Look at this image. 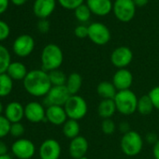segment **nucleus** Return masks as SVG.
<instances>
[{
    "instance_id": "6",
    "label": "nucleus",
    "mask_w": 159,
    "mask_h": 159,
    "mask_svg": "<svg viewBox=\"0 0 159 159\" xmlns=\"http://www.w3.org/2000/svg\"><path fill=\"white\" fill-rule=\"evenodd\" d=\"M136 6L133 0H115L113 3V13L122 23L130 22L136 14Z\"/></svg>"
},
{
    "instance_id": "13",
    "label": "nucleus",
    "mask_w": 159,
    "mask_h": 159,
    "mask_svg": "<svg viewBox=\"0 0 159 159\" xmlns=\"http://www.w3.org/2000/svg\"><path fill=\"white\" fill-rule=\"evenodd\" d=\"M39 154L40 159H59L61 145L54 139H47L40 144Z\"/></svg>"
},
{
    "instance_id": "3",
    "label": "nucleus",
    "mask_w": 159,
    "mask_h": 159,
    "mask_svg": "<svg viewBox=\"0 0 159 159\" xmlns=\"http://www.w3.org/2000/svg\"><path fill=\"white\" fill-rule=\"evenodd\" d=\"M138 99L136 94L129 89L118 91L113 100L118 112L123 115H131L137 111Z\"/></svg>"
},
{
    "instance_id": "44",
    "label": "nucleus",
    "mask_w": 159,
    "mask_h": 159,
    "mask_svg": "<svg viewBox=\"0 0 159 159\" xmlns=\"http://www.w3.org/2000/svg\"><path fill=\"white\" fill-rule=\"evenodd\" d=\"M11 1L15 5V6H23L27 0H11Z\"/></svg>"
},
{
    "instance_id": "17",
    "label": "nucleus",
    "mask_w": 159,
    "mask_h": 159,
    "mask_svg": "<svg viewBox=\"0 0 159 159\" xmlns=\"http://www.w3.org/2000/svg\"><path fill=\"white\" fill-rule=\"evenodd\" d=\"M67 115L64 107L49 106L46 109V121L53 125H63L66 120Z\"/></svg>"
},
{
    "instance_id": "28",
    "label": "nucleus",
    "mask_w": 159,
    "mask_h": 159,
    "mask_svg": "<svg viewBox=\"0 0 159 159\" xmlns=\"http://www.w3.org/2000/svg\"><path fill=\"white\" fill-rule=\"evenodd\" d=\"M11 63V57L9 50L0 44V74L7 73V70Z\"/></svg>"
},
{
    "instance_id": "43",
    "label": "nucleus",
    "mask_w": 159,
    "mask_h": 159,
    "mask_svg": "<svg viewBox=\"0 0 159 159\" xmlns=\"http://www.w3.org/2000/svg\"><path fill=\"white\" fill-rule=\"evenodd\" d=\"M133 2L136 7L141 8V7L146 6L149 3V0H133Z\"/></svg>"
},
{
    "instance_id": "11",
    "label": "nucleus",
    "mask_w": 159,
    "mask_h": 159,
    "mask_svg": "<svg viewBox=\"0 0 159 159\" xmlns=\"http://www.w3.org/2000/svg\"><path fill=\"white\" fill-rule=\"evenodd\" d=\"M133 60V52L126 46H120L113 50L111 54V64L118 69L125 68Z\"/></svg>"
},
{
    "instance_id": "38",
    "label": "nucleus",
    "mask_w": 159,
    "mask_h": 159,
    "mask_svg": "<svg viewBox=\"0 0 159 159\" xmlns=\"http://www.w3.org/2000/svg\"><path fill=\"white\" fill-rule=\"evenodd\" d=\"M145 140H146L147 143L154 145L159 140V139H158V136H157L156 133H154V132H149V133L146 134Z\"/></svg>"
},
{
    "instance_id": "24",
    "label": "nucleus",
    "mask_w": 159,
    "mask_h": 159,
    "mask_svg": "<svg viewBox=\"0 0 159 159\" xmlns=\"http://www.w3.org/2000/svg\"><path fill=\"white\" fill-rule=\"evenodd\" d=\"M63 134L66 138L69 139H73L76 137L80 136V131H81V126L78 121L67 119L66 122L63 125Z\"/></svg>"
},
{
    "instance_id": "8",
    "label": "nucleus",
    "mask_w": 159,
    "mask_h": 159,
    "mask_svg": "<svg viewBox=\"0 0 159 159\" xmlns=\"http://www.w3.org/2000/svg\"><path fill=\"white\" fill-rule=\"evenodd\" d=\"M11 152L18 159H31L36 152V146L30 139L20 138L12 143Z\"/></svg>"
},
{
    "instance_id": "16",
    "label": "nucleus",
    "mask_w": 159,
    "mask_h": 159,
    "mask_svg": "<svg viewBox=\"0 0 159 159\" xmlns=\"http://www.w3.org/2000/svg\"><path fill=\"white\" fill-rule=\"evenodd\" d=\"M56 7V0H35L33 5L34 14L41 19H47L52 14Z\"/></svg>"
},
{
    "instance_id": "1",
    "label": "nucleus",
    "mask_w": 159,
    "mask_h": 159,
    "mask_svg": "<svg viewBox=\"0 0 159 159\" xmlns=\"http://www.w3.org/2000/svg\"><path fill=\"white\" fill-rule=\"evenodd\" d=\"M23 85L29 95L36 98L46 97L52 87L48 72L43 69H33L28 71L23 81Z\"/></svg>"
},
{
    "instance_id": "36",
    "label": "nucleus",
    "mask_w": 159,
    "mask_h": 159,
    "mask_svg": "<svg viewBox=\"0 0 159 159\" xmlns=\"http://www.w3.org/2000/svg\"><path fill=\"white\" fill-rule=\"evenodd\" d=\"M74 34L79 39L88 38V26H86L84 25H78L75 28V30H74Z\"/></svg>"
},
{
    "instance_id": "23",
    "label": "nucleus",
    "mask_w": 159,
    "mask_h": 159,
    "mask_svg": "<svg viewBox=\"0 0 159 159\" xmlns=\"http://www.w3.org/2000/svg\"><path fill=\"white\" fill-rule=\"evenodd\" d=\"M97 92L102 99H114L118 91L111 82L104 81L98 84Z\"/></svg>"
},
{
    "instance_id": "39",
    "label": "nucleus",
    "mask_w": 159,
    "mask_h": 159,
    "mask_svg": "<svg viewBox=\"0 0 159 159\" xmlns=\"http://www.w3.org/2000/svg\"><path fill=\"white\" fill-rule=\"evenodd\" d=\"M118 128H119L120 132H122L123 134H125V133L130 131V125L127 122H122L119 124Z\"/></svg>"
},
{
    "instance_id": "47",
    "label": "nucleus",
    "mask_w": 159,
    "mask_h": 159,
    "mask_svg": "<svg viewBox=\"0 0 159 159\" xmlns=\"http://www.w3.org/2000/svg\"><path fill=\"white\" fill-rule=\"evenodd\" d=\"M79 159H89V158H87L86 156H84V157H81V158H79Z\"/></svg>"
},
{
    "instance_id": "37",
    "label": "nucleus",
    "mask_w": 159,
    "mask_h": 159,
    "mask_svg": "<svg viewBox=\"0 0 159 159\" xmlns=\"http://www.w3.org/2000/svg\"><path fill=\"white\" fill-rule=\"evenodd\" d=\"M50 27H51V25L47 19H41L38 23V30L42 34L48 33L50 30Z\"/></svg>"
},
{
    "instance_id": "30",
    "label": "nucleus",
    "mask_w": 159,
    "mask_h": 159,
    "mask_svg": "<svg viewBox=\"0 0 159 159\" xmlns=\"http://www.w3.org/2000/svg\"><path fill=\"white\" fill-rule=\"evenodd\" d=\"M11 125V122L4 115H0V139L10 134Z\"/></svg>"
},
{
    "instance_id": "22",
    "label": "nucleus",
    "mask_w": 159,
    "mask_h": 159,
    "mask_svg": "<svg viewBox=\"0 0 159 159\" xmlns=\"http://www.w3.org/2000/svg\"><path fill=\"white\" fill-rule=\"evenodd\" d=\"M82 85H83V77L81 76V74H79L77 72H72L71 74L68 75L66 87L71 96L78 95L79 91L82 88Z\"/></svg>"
},
{
    "instance_id": "40",
    "label": "nucleus",
    "mask_w": 159,
    "mask_h": 159,
    "mask_svg": "<svg viewBox=\"0 0 159 159\" xmlns=\"http://www.w3.org/2000/svg\"><path fill=\"white\" fill-rule=\"evenodd\" d=\"M10 0H0V14H3L9 8Z\"/></svg>"
},
{
    "instance_id": "4",
    "label": "nucleus",
    "mask_w": 159,
    "mask_h": 159,
    "mask_svg": "<svg viewBox=\"0 0 159 159\" xmlns=\"http://www.w3.org/2000/svg\"><path fill=\"white\" fill-rule=\"evenodd\" d=\"M121 150L127 156L138 155L143 148V139L137 131L130 130L123 135L120 142Z\"/></svg>"
},
{
    "instance_id": "19",
    "label": "nucleus",
    "mask_w": 159,
    "mask_h": 159,
    "mask_svg": "<svg viewBox=\"0 0 159 159\" xmlns=\"http://www.w3.org/2000/svg\"><path fill=\"white\" fill-rule=\"evenodd\" d=\"M4 116L11 122V124L20 123L25 117V107L18 101L10 102L5 108Z\"/></svg>"
},
{
    "instance_id": "31",
    "label": "nucleus",
    "mask_w": 159,
    "mask_h": 159,
    "mask_svg": "<svg viewBox=\"0 0 159 159\" xmlns=\"http://www.w3.org/2000/svg\"><path fill=\"white\" fill-rule=\"evenodd\" d=\"M57 1L64 9L75 11L78 7L84 4V0H57Z\"/></svg>"
},
{
    "instance_id": "35",
    "label": "nucleus",
    "mask_w": 159,
    "mask_h": 159,
    "mask_svg": "<svg viewBox=\"0 0 159 159\" xmlns=\"http://www.w3.org/2000/svg\"><path fill=\"white\" fill-rule=\"evenodd\" d=\"M10 34H11V28L9 25L6 22L0 20V41L7 39Z\"/></svg>"
},
{
    "instance_id": "41",
    "label": "nucleus",
    "mask_w": 159,
    "mask_h": 159,
    "mask_svg": "<svg viewBox=\"0 0 159 159\" xmlns=\"http://www.w3.org/2000/svg\"><path fill=\"white\" fill-rule=\"evenodd\" d=\"M5 154H8V146L3 140L0 139V156Z\"/></svg>"
},
{
    "instance_id": "33",
    "label": "nucleus",
    "mask_w": 159,
    "mask_h": 159,
    "mask_svg": "<svg viewBox=\"0 0 159 159\" xmlns=\"http://www.w3.org/2000/svg\"><path fill=\"white\" fill-rule=\"evenodd\" d=\"M25 133V126L23 125V124L20 123H14L11 124V131L10 134L14 137V138H20L21 136H23Z\"/></svg>"
},
{
    "instance_id": "14",
    "label": "nucleus",
    "mask_w": 159,
    "mask_h": 159,
    "mask_svg": "<svg viewBox=\"0 0 159 159\" xmlns=\"http://www.w3.org/2000/svg\"><path fill=\"white\" fill-rule=\"evenodd\" d=\"M111 83L113 84L117 91L129 90L133 84V75L126 68L118 69L112 77Z\"/></svg>"
},
{
    "instance_id": "32",
    "label": "nucleus",
    "mask_w": 159,
    "mask_h": 159,
    "mask_svg": "<svg viewBox=\"0 0 159 159\" xmlns=\"http://www.w3.org/2000/svg\"><path fill=\"white\" fill-rule=\"evenodd\" d=\"M101 130L106 135H111L116 130V125L111 119H103L101 124Z\"/></svg>"
},
{
    "instance_id": "21",
    "label": "nucleus",
    "mask_w": 159,
    "mask_h": 159,
    "mask_svg": "<svg viewBox=\"0 0 159 159\" xmlns=\"http://www.w3.org/2000/svg\"><path fill=\"white\" fill-rule=\"evenodd\" d=\"M117 111L113 99H102L98 107V112L103 119H111Z\"/></svg>"
},
{
    "instance_id": "10",
    "label": "nucleus",
    "mask_w": 159,
    "mask_h": 159,
    "mask_svg": "<svg viewBox=\"0 0 159 159\" xmlns=\"http://www.w3.org/2000/svg\"><path fill=\"white\" fill-rule=\"evenodd\" d=\"M13 52L19 57L29 56L35 49V40L30 35H21L17 37L12 45Z\"/></svg>"
},
{
    "instance_id": "20",
    "label": "nucleus",
    "mask_w": 159,
    "mask_h": 159,
    "mask_svg": "<svg viewBox=\"0 0 159 159\" xmlns=\"http://www.w3.org/2000/svg\"><path fill=\"white\" fill-rule=\"evenodd\" d=\"M27 73V68L22 62H11L7 70V74L13 81H24Z\"/></svg>"
},
{
    "instance_id": "26",
    "label": "nucleus",
    "mask_w": 159,
    "mask_h": 159,
    "mask_svg": "<svg viewBox=\"0 0 159 159\" xmlns=\"http://www.w3.org/2000/svg\"><path fill=\"white\" fill-rule=\"evenodd\" d=\"M153 104L148 95L142 96L138 99V107L137 111L141 115H149L153 111Z\"/></svg>"
},
{
    "instance_id": "34",
    "label": "nucleus",
    "mask_w": 159,
    "mask_h": 159,
    "mask_svg": "<svg viewBox=\"0 0 159 159\" xmlns=\"http://www.w3.org/2000/svg\"><path fill=\"white\" fill-rule=\"evenodd\" d=\"M148 96L150 97L154 109L159 110V86H155L149 92Z\"/></svg>"
},
{
    "instance_id": "15",
    "label": "nucleus",
    "mask_w": 159,
    "mask_h": 159,
    "mask_svg": "<svg viewBox=\"0 0 159 159\" xmlns=\"http://www.w3.org/2000/svg\"><path fill=\"white\" fill-rule=\"evenodd\" d=\"M88 148L89 144L87 139L83 136H78L75 139H71L68 146V152L73 159H79L85 156Z\"/></svg>"
},
{
    "instance_id": "46",
    "label": "nucleus",
    "mask_w": 159,
    "mask_h": 159,
    "mask_svg": "<svg viewBox=\"0 0 159 159\" xmlns=\"http://www.w3.org/2000/svg\"><path fill=\"white\" fill-rule=\"evenodd\" d=\"M4 111V107H3V104L0 101V115H2V112Z\"/></svg>"
},
{
    "instance_id": "9",
    "label": "nucleus",
    "mask_w": 159,
    "mask_h": 159,
    "mask_svg": "<svg viewBox=\"0 0 159 159\" xmlns=\"http://www.w3.org/2000/svg\"><path fill=\"white\" fill-rule=\"evenodd\" d=\"M70 94L66 89V85L63 86H52L47 96L45 97L44 103L47 107L49 106H61L64 107L68 98H70Z\"/></svg>"
},
{
    "instance_id": "45",
    "label": "nucleus",
    "mask_w": 159,
    "mask_h": 159,
    "mask_svg": "<svg viewBox=\"0 0 159 159\" xmlns=\"http://www.w3.org/2000/svg\"><path fill=\"white\" fill-rule=\"evenodd\" d=\"M0 159H12V158L10 154H5V155L0 156Z\"/></svg>"
},
{
    "instance_id": "5",
    "label": "nucleus",
    "mask_w": 159,
    "mask_h": 159,
    "mask_svg": "<svg viewBox=\"0 0 159 159\" xmlns=\"http://www.w3.org/2000/svg\"><path fill=\"white\" fill-rule=\"evenodd\" d=\"M64 109L66 111L67 118L76 121L85 117L88 111V106L85 99L79 95L70 96V98L65 104Z\"/></svg>"
},
{
    "instance_id": "25",
    "label": "nucleus",
    "mask_w": 159,
    "mask_h": 159,
    "mask_svg": "<svg viewBox=\"0 0 159 159\" xmlns=\"http://www.w3.org/2000/svg\"><path fill=\"white\" fill-rule=\"evenodd\" d=\"M13 89V80L7 74H0V98L8 97Z\"/></svg>"
},
{
    "instance_id": "18",
    "label": "nucleus",
    "mask_w": 159,
    "mask_h": 159,
    "mask_svg": "<svg viewBox=\"0 0 159 159\" xmlns=\"http://www.w3.org/2000/svg\"><path fill=\"white\" fill-rule=\"evenodd\" d=\"M86 5L91 12L97 16H106L113 9L111 0H86Z\"/></svg>"
},
{
    "instance_id": "2",
    "label": "nucleus",
    "mask_w": 159,
    "mask_h": 159,
    "mask_svg": "<svg viewBox=\"0 0 159 159\" xmlns=\"http://www.w3.org/2000/svg\"><path fill=\"white\" fill-rule=\"evenodd\" d=\"M41 69L46 72H51L59 69L63 64L64 54L61 48L53 43L46 45L41 52Z\"/></svg>"
},
{
    "instance_id": "12",
    "label": "nucleus",
    "mask_w": 159,
    "mask_h": 159,
    "mask_svg": "<svg viewBox=\"0 0 159 159\" xmlns=\"http://www.w3.org/2000/svg\"><path fill=\"white\" fill-rule=\"evenodd\" d=\"M25 117L33 124L46 122V109L38 101H31L25 106Z\"/></svg>"
},
{
    "instance_id": "29",
    "label": "nucleus",
    "mask_w": 159,
    "mask_h": 159,
    "mask_svg": "<svg viewBox=\"0 0 159 159\" xmlns=\"http://www.w3.org/2000/svg\"><path fill=\"white\" fill-rule=\"evenodd\" d=\"M91 14H92V12L86 4L81 5L74 11V15H75L76 19L83 24H84L90 20Z\"/></svg>"
},
{
    "instance_id": "42",
    "label": "nucleus",
    "mask_w": 159,
    "mask_h": 159,
    "mask_svg": "<svg viewBox=\"0 0 159 159\" xmlns=\"http://www.w3.org/2000/svg\"><path fill=\"white\" fill-rule=\"evenodd\" d=\"M152 154L154 159H159V140L152 147Z\"/></svg>"
},
{
    "instance_id": "7",
    "label": "nucleus",
    "mask_w": 159,
    "mask_h": 159,
    "mask_svg": "<svg viewBox=\"0 0 159 159\" xmlns=\"http://www.w3.org/2000/svg\"><path fill=\"white\" fill-rule=\"evenodd\" d=\"M88 38L93 43L102 46L111 40V31L102 23H93L88 25Z\"/></svg>"
},
{
    "instance_id": "27",
    "label": "nucleus",
    "mask_w": 159,
    "mask_h": 159,
    "mask_svg": "<svg viewBox=\"0 0 159 159\" xmlns=\"http://www.w3.org/2000/svg\"><path fill=\"white\" fill-rule=\"evenodd\" d=\"M50 82L52 86H63L66 85L67 77L66 75L60 69H55L51 72H48Z\"/></svg>"
}]
</instances>
